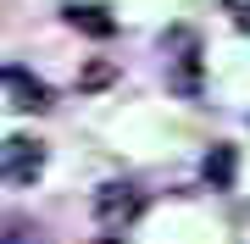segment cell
I'll list each match as a JSON object with an SVG mask.
<instances>
[{
  "label": "cell",
  "instance_id": "obj_4",
  "mask_svg": "<svg viewBox=\"0 0 250 244\" xmlns=\"http://www.w3.org/2000/svg\"><path fill=\"white\" fill-rule=\"evenodd\" d=\"M233 172H239V150L233 145H211L200 161V178L211 183V189H233Z\"/></svg>",
  "mask_w": 250,
  "mask_h": 244
},
{
  "label": "cell",
  "instance_id": "obj_3",
  "mask_svg": "<svg viewBox=\"0 0 250 244\" xmlns=\"http://www.w3.org/2000/svg\"><path fill=\"white\" fill-rule=\"evenodd\" d=\"M0 89H6V106H11V111H50V106H56V100H50V83L34 78V73L17 67V61H6Z\"/></svg>",
  "mask_w": 250,
  "mask_h": 244
},
{
  "label": "cell",
  "instance_id": "obj_2",
  "mask_svg": "<svg viewBox=\"0 0 250 244\" xmlns=\"http://www.w3.org/2000/svg\"><path fill=\"white\" fill-rule=\"evenodd\" d=\"M39 172H45V145H39V139L11 133L6 145H0V178H6L11 189H28Z\"/></svg>",
  "mask_w": 250,
  "mask_h": 244
},
{
  "label": "cell",
  "instance_id": "obj_6",
  "mask_svg": "<svg viewBox=\"0 0 250 244\" xmlns=\"http://www.w3.org/2000/svg\"><path fill=\"white\" fill-rule=\"evenodd\" d=\"M67 22L78 34H89V39H111L117 34V17H106L100 6H67Z\"/></svg>",
  "mask_w": 250,
  "mask_h": 244
},
{
  "label": "cell",
  "instance_id": "obj_8",
  "mask_svg": "<svg viewBox=\"0 0 250 244\" xmlns=\"http://www.w3.org/2000/svg\"><path fill=\"white\" fill-rule=\"evenodd\" d=\"M223 6H228L233 28H239V34H250V0H223Z\"/></svg>",
  "mask_w": 250,
  "mask_h": 244
},
{
  "label": "cell",
  "instance_id": "obj_7",
  "mask_svg": "<svg viewBox=\"0 0 250 244\" xmlns=\"http://www.w3.org/2000/svg\"><path fill=\"white\" fill-rule=\"evenodd\" d=\"M0 244H45V233H39V222H28V217H6V239Z\"/></svg>",
  "mask_w": 250,
  "mask_h": 244
},
{
  "label": "cell",
  "instance_id": "obj_9",
  "mask_svg": "<svg viewBox=\"0 0 250 244\" xmlns=\"http://www.w3.org/2000/svg\"><path fill=\"white\" fill-rule=\"evenodd\" d=\"M100 244H123V233H106V239H100Z\"/></svg>",
  "mask_w": 250,
  "mask_h": 244
},
{
  "label": "cell",
  "instance_id": "obj_1",
  "mask_svg": "<svg viewBox=\"0 0 250 244\" xmlns=\"http://www.w3.org/2000/svg\"><path fill=\"white\" fill-rule=\"evenodd\" d=\"M139 217H145V189H134V183H106V189H95L100 233H128Z\"/></svg>",
  "mask_w": 250,
  "mask_h": 244
},
{
  "label": "cell",
  "instance_id": "obj_5",
  "mask_svg": "<svg viewBox=\"0 0 250 244\" xmlns=\"http://www.w3.org/2000/svg\"><path fill=\"white\" fill-rule=\"evenodd\" d=\"M167 89H178V94H200V45H195V34L184 39V56H178V73L167 78Z\"/></svg>",
  "mask_w": 250,
  "mask_h": 244
}]
</instances>
